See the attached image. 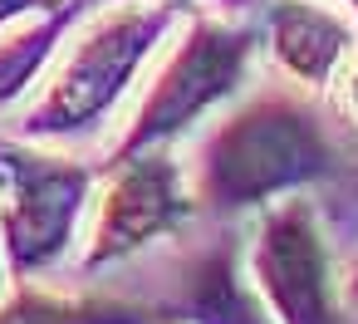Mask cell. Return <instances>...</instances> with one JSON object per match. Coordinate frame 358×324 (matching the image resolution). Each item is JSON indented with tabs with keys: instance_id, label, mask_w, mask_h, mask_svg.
Returning <instances> with one entry per match:
<instances>
[{
	"instance_id": "8fae6325",
	"label": "cell",
	"mask_w": 358,
	"mask_h": 324,
	"mask_svg": "<svg viewBox=\"0 0 358 324\" xmlns=\"http://www.w3.org/2000/svg\"><path fill=\"white\" fill-rule=\"evenodd\" d=\"M338 84H343V118L358 128V59H353V64H343Z\"/></svg>"
},
{
	"instance_id": "4fadbf2b",
	"label": "cell",
	"mask_w": 358,
	"mask_h": 324,
	"mask_svg": "<svg viewBox=\"0 0 358 324\" xmlns=\"http://www.w3.org/2000/svg\"><path fill=\"white\" fill-rule=\"evenodd\" d=\"M157 6H172V10H177V6H187V0H157Z\"/></svg>"
},
{
	"instance_id": "9a60e30c",
	"label": "cell",
	"mask_w": 358,
	"mask_h": 324,
	"mask_svg": "<svg viewBox=\"0 0 358 324\" xmlns=\"http://www.w3.org/2000/svg\"><path fill=\"white\" fill-rule=\"evenodd\" d=\"M353 295H358V275H353Z\"/></svg>"
},
{
	"instance_id": "9c48e42d",
	"label": "cell",
	"mask_w": 358,
	"mask_h": 324,
	"mask_svg": "<svg viewBox=\"0 0 358 324\" xmlns=\"http://www.w3.org/2000/svg\"><path fill=\"white\" fill-rule=\"evenodd\" d=\"M74 15H79V6L64 0L50 15H40V20H30V25H20V30H10L0 40V104H10L30 89V79L55 59L64 30L74 25Z\"/></svg>"
},
{
	"instance_id": "2e32d148",
	"label": "cell",
	"mask_w": 358,
	"mask_h": 324,
	"mask_svg": "<svg viewBox=\"0 0 358 324\" xmlns=\"http://www.w3.org/2000/svg\"><path fill=\"white\" fill-rule=\"evenodd\" d=\"M0 255H6V251H0Z\"/></svg>"
},
{
	"instance_id": "3957f363",
	"label": "cell",
	"mask_w": 358,
	"mask_h": 324,
	"mask_svg": "<svg viewBox=\"0 0 358 324\" xmlns=\"http://www.w3.org/2000/svg\"><path fill=\"white\" fill-rule=\"evenodd\" d=\"M255 55V30L250 25H221V20H196L182 45L167 55L162 74L152 79V94L143 99L133 128L123 133L118 157H133L143 148H162L167 138L187 133L206 108L231 99L245 79V64Z\"/></svg>"
},
{
	"instance_id": "ba28073f",
	"label": "cell",
	"mask_w": 358,
	"mask_h": 324,
	"mask_svg": "<svg viewBox=\"0 0 358 324\" xmlns=\"http://www.w3.org/2000/svg\"><path fill=\"white\" fill-rule=\"evenodd\" d=\"M182 314L192 324H280V319H270V304H265L255 275L245 280L236 246H211L206 255H196L187 265Z\"/></svg>"
},
{
	"instance_id": "30bf717a",
	"label": "cell",
	"mask_w": 358,
	"mask_h": 324,
	"mask_svg": "<svg viewBox=\"0 0 358 324\" xmlns=\"http://www.w3.org/2000/svg\"><path fill=\"white\" fill-rule=\"evenodd\" d=\"M0 324H148V309L99 295H50L20 290L0 304Z\"/></svg>"
},
{
	"instance_id": "5b68a950",
	"label": "cell",
	"mask_w": 358,
	"mask_h": 324,
	"mask_svg": "<svg viewBox=\"0 0 358 324\" xmlns=\"http://www.w3.org/2000/svg\"><path fill=\"white\" fill-rule=\"evenodd\" d=\"M250 275L280 324H338V285L329 241L309 197H285L255 226Z\"/></svg>"
},
{
	"instance_id": "277c9868",
	"label": "cell",
	"mask_w": 358,
	"mask_h": 324,
	"mask_svg": "<svg viewBox=\"0 0 358 324\" xmlns=\"http://www.w3.org/2000/svg\"><path fill=\"white\" fill-rule=\"evenodd\" d=\"M89 167L0 143V251L15 280L55 265L89 202Z\"/></svg>"
},
{
	"instance_id": "52a82bcc",
	"label": "cell",
	"mask_w": 358,
	"mask_h": 324,
	"mask_svg": "<svg viewBox=\"0 0 358 324\" xmlns=\"http://www.w3.org/2000/svg\"><path fill=\"white\" fill-rule=\"evenodd\" d=\"M265 35L275 64L299 84V89H329L343 64L353 59V30L334 10L314 0H275L265 10Z\"/></svg>"
},
{
	"instance_id": "6da1fadb",
	"label": "cell",
	"mask_w": 358,
	"mask_h": 324,
	"mask_svg": "<svg viewBox=\"0 0 358 324\" xmlns=\"http://www.w3.org/2000/svg\"><path fill=\"white\" fill-rule=\"evenodd\" d=\"M343 162L338 143L329 138L324 118L309 99L270 89L241 104L216 133L201 143L196 162V197L221 211L275 202L294 187L334 177Z\"/></svg>"
},
{
	"instance_id": "5bb4252c",
	"label": "cell",
	"mask_w": 358,
	"mask_h": 324,
	"mask_svg": "<svg viewBox=\"0 0 358 324\" xmlns=\"http://www.w3.org/2000/svg\"><path fill=\"white\" fill-rule=\"evenodd\" d=\"M348 6H353V15H358V0H348Z\"/></svg>"
},
{
	"instance_id": "8992f818",
	"label": "cell",
	"mask_w": 358,
	"mask_h": 324,
	"mask_svg": "<svg viewBox=\"0 0 358 324\" xmlns=\"http://www.w3.org/2000/svg\"><path fill=\"white\" fill-rule=\"evenodd\" d=\"M113 167L118 172H113V182L99 202V226H94L89 260H84L89 270L128 260L133 251L177 231L196 211V197L187 192L182 167L172 162L167 148H143L133 157H118Z\"/></svg>"
},
{
	"instance_id": "7c38bea8",
	"label": "cell",
	"mask_w": 358,
	"mask_h": 324,
	"mask_svg": "<svg viewBox=\"0 0 358 324\" xmlns=\"http://www.w3.org/2000/svg\"><path fill=\"white\" fill-rule=\"evenodd\" d=\"M55 6H64V0H0V25L20 20L25 10H55Z\"/></svg>"
},
{
	"instance_id": "7a4b0ae2",
	"label": "cell",
	"mask_w": 358,
	"mask_h": 324,
	"mask_svg": "<svg viewBox=\"0 0 358 324\" xmlns=\"http://www.w3.org/2000/svg\"><path fill=\"white\" fill-rule=\"evenodd\" d=\"M172 25V6L133 0V6L103 10L84 25V35L69 45L64 64L55 69L50 89L30 104L20 118L25 138H74L94 128L133 84V74L148 64L157 40Z\"/></svg>"
}]
</instances>
